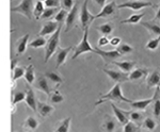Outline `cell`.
Listing matches in <instances>:
<instances>
[{
  "instance_id": "cell-1",
  "label": "cell",
  "mask_w": 160,
  "mask_h": 132,
  "mask_svg": "<svg viewBox=\"0 0 160 132\" xmlns=\"http://www.w3.org/2000/svg\"><path fill=\"white\" fill-rule=\"evenodd\" d=\"M107 101H118V102L122 101V102L130 103L131 100L126 98L123 95L122 89H121V83H115L114 86H113L107 94L100 96L99 100H97V101L95 102V105H102V103L107 102Z\"/></svg>"
},
{
  "instance_id": "cell-2",
  "label": "cell",
  "mask_w": 160,
  "mask_h": 132,
  "mask_svg": "<svg viewBox=\"0 0 160 132\" xmlns=\"http://www.w3.org/2000/svg\"><path fill=\"white\" fill-rule=\"evenodd\" d=\"M61 27H62V25L60 24L58 27V29L56 30V32L51 34L49 40H48L47 43H46V45H45V59H44V62H45V63H47V62L50 60L51 56L56 53L57 49L59 48V45H60Z\"/></svg>"
},
{
  "instance_id": "cell-3",
  "label": "cell",
  "mask_w": 160,
  "mask_h": 132,
  "mask_svg": "<svg viewBox=\"0 0 160 132\" xmlns=\"http://www.w3.org/2000/svg\"><path fill=\"white\" fill-rule=\"evenodd\" d=\"M88 52H95V49L92 47L91 44L89 42V27H87L86 29L83 30V36H82V40L80 41V43L77 45V47L75 48V52L72 56V59L75 60L78 56H80L83 53H88Z\"/></svg>"
},
{
  "instance_id": "cell-4",
  "label": "cell",
  "mask_w": 160,
  "mask_h": 132,
  "mask_svg": "<svg viewBox=\"0 0 160 132\" xmlns=\"http://www.w3.org/2000/svg\"><path fill=\"white\" fill-rule=\"evenodd\" d=\"M118 7L115 3V1L109 2V3H106L104 7H102V11L98 14L94 15L95 19L97 18H105V19H113V18H117L118 16Z\"/></svg>"
},
{
  "instance_id": "cell-5",
  "label": "cell",
  "mask_w": 160,
  "mask_h": 132,
  "mask_svg": "<svg viewBox=\"0 0 160 132\" xmlns=\"http://www.w3.org/2000/svg\"><path fill=\"white\" fill-rule=\"evenodd\" d=\"M33 7H34V0H22L18 6L12 7L11 11L19 13L31 20L33 18Z\"/></svg>"
},
{
  "instance_id": "cell-6",
  "label": "cell",
  "mask_w": 160,
  "mask_h": 132,
  "mask_svg": "<svg viewBox=\"0 0 160 132\" xmlns=\"http://www.w3.org/2000/svg\"><path fill=\"white\" fill-rule=\"evenodd\" d=\"M79 4L76 2L74 7L69 10V12H68V16L65 19V32H68L77 26V22L79 20Z\"/></svg>"
},
{
  "instance_id": "cell-7",
  "label": "cell",
  "mask_w": 160,
  "mask_h": 132,
  "mask_svg": "<svg viewBox=\"0 0 160 132\" xmlns=\"http://www.w3.org/2000/svg\"><path fill=\"white\" fill-rule=\"evenodd\" d=\"M93 20H95V17L94 15H92L89 12V9H88V0H86L82 3L79 11V22L80 25H81L82 30H84L87 27H90V25L92 24Z\"/></svg>"
},
{
  "instance_id": "cell-8",
  "label": "cell",
  "mask_w": 160,
  "mask_h": 132,
  "mask_svg": "<svg viewBox=\"0 0 160 132\" xmlns=\"http://www.w3.org/2000/svg\"><path fill=\"white\" fill-rule=\"evenodd\" d=\"M118 9H130L135 12H138L140 10L144 9V7H153L152 2L148 1H141V0H129V1H126L124 3L118 4Z\"/></svg>"
},
{
  "instance_id": "cell-9",
  "label": "cell",
  "mask_w": 160,
  "mask_h": 132,
  "mask_svg": "<svg viewBox=\"0 0 160 132\" xmlns=\"http://www.w3.org/2000/svg\"><path fill=\"white\" fill-rule=\"evenodd\" d=\"M102 71H105V74H107L109 76V78L114 81L115 83H125V82L129 81L128 79V74L122 71H113V69H108V68H104Z\"/></svg>"
},
{
  "instance_id": "cell-10",
  "label": "cell",
  "mask_w": 160,
  "mask_h": 132,
  "mask_svg": "<svg viewBox=\"0 0 160 132\" xmlns=\"http://www.w3.org/2000/svg\"><path fill=\"white\" fill-rule=\"evenodd\" d=\"M95 49V52L96 54H98V56H100L102 58V60H104L105 64H110L112 63L113 61L118 60V59H120L121 54L120 52H118V50H111V51H105V50H102L100 48H94Z\"/></svg>"
},
{
  "instance_id": "cell-11",
  "label": "cell",
  "mask_w": 160,
  "mask_h": 132,
  "mask_svg": "<svg viewBox=\"0 0 160 132\" xmlns=\"http://www.w3.org/2000/svg\"><path fill=\"white\" fill-rule=\"evenodd\" d=\"M148 75V69L144 67H137L133 68L130 72H128V79L131 82H139L145 79Z\"/></svg>"
},
{
  "instance_id": "cell-12",
  "label": "cell",
  "mask_w": 160,
  "mask_h": 132,
  "mask_svg": "<svg viewBox=\"0 0 160 132\" xmlns=\"http://www.w3.org/2000/svg\"><path fill=\"white\" fill-rule=\"evenodd\" d=\"M74 49L73 46H69L68 48H61L59 46V48L57 49V59H56V67L59 68L60 66H62L63 64H65L66 62V59H68L69 52Z\"/></svg>"
},
{
  "instance_id": "cell-13",
  "label": "cell",
  "mask_w": 160,
  "mask_h": 132,
  "mask_svg": "<svg viewBox=\"0 0 160 132\" xmlns=\"http://www.w3.org/2000/svg\"><path fill=\"white\" fill-rule=\"evenodd\" d=\"M141 25L149 32L152 36H159L160 35V22L158 20H148V22H141Z\"/></svg>"
},
{
  "instance_id": "cell-14",
  "label": "cell",
  "mask_w": 160,
  "mask_h": 132,
  "mask_svg": "<svg viewBox=\"0 0 160 132\" xmlns=\"http://www.w3.org/2000/svg\"><path fill=\"white\" fill-rule=\"evenodd\" d=\"M34 87L47 95H49L51 93V89L49 84H48V79L45 77V75L44 76L41 75V76L38 77V79L34 81Z\"/></svg>"
},
{
  "instance_id": "cell-15",
  "label": "cell",
  "mask_w": 160,
  "mask_h": 132,
  "mask_svg": "<svg viewBox=\"0 0 160 132\" xmlns=\"http://www.w3.org/2000/svg\"><path fill=\"white\" fill-rule=\"evenodd\" d=\"M62 25V24H61ZM58 27H59V24L57 22H46L45 24L43 25V27H42V30L40 31V33H38V35L40 36H47V35H51L52 33H55L56 32V30L58 29Z\"/></svg>"
},
{
  "instance_id": "cell-16",
  "label": "cell",
  "mask_w": 160,
  "mask_h": 132,
  "mask_svg": "<svg viewBox=\"0 0 160 132\" xmlns=\"http://www.w3.org/2000/svg\"><path fill=\"white\" fill-rule=\"evenodd\" d=\"M160 84V71L158 69H155L146 77V86L148 89H153V87L159 86Z\"/></svg>"
},
{
  "instance_id": "cell-17",
  "label": "cell",
  "mask_w": 160,
  "mask_h": 132,
  "mask_svg": "<svg viewBox=\"0 0 160 132\" xmlns=\"http://www.w3.org/2000/svg\"><path fill=\"white\" fill-rule=\"evenodd\" d=\"M111 108H112L115 118H117V120L118 121V123H120V125H124V124H126L128 120H129V118H128V112H127V111H124V110H121V109H118L117 105H114V103H111Z\"/></svg>"
},
{
  "instance_id": "cell-18",
  "label": "cell",
  "mask_w": 160,
  "mask_h": 132,
  "mask_svg": "<svg viewBox=\"0 0 160 132\" xmlns=\"http://www.w3.org/2000/svg\"><path fill=\"white\" fill-rule=\"evenodd\" d=\"M55 111V108L52 105H48L46 102H42V101H38L37 105V112H38V114L42 116L43 118L48 117L51 113Z\"/></svg>"
},
{
  "instance_id": "cell-19",
  "label": "cell",
  "mask_w": 160,
  "mask_h": 132,
  "mask_svg": "<svg viewBox=\"0 0 160 132\" xmlns=\"http://www.w3.org/2000/svg\"><path fill=\"white\" fill-rule=\"evenodd\" d=\"M29 37H30V35L27 33V34L22 36V37L16 42V54L17 56H22V54H24L26 52L28 45H29V44H28V42H29Z\"/></svg>"
},
{
  "instance_id": "cell-20",
  "label": "cell",
  "mask_w": 160,
  "mask_h": 132,
  "mask_svg": "<svg viewBox=\"0 0 160 132\" xmlns=\"http://www.w3.org/2000/svg\"><path fill=\"white\" fill-rule=\"evenodd\" d=\"M111 64H114L115 66H118L121 71L126 72V74L130 72L136 67V62L135 61H118V60H115V61H113Z\"/></svg>"
},
{
  "instance_id": "cell-21",
  "label": "cell",
  "mask_w": 160,
  "mask_h": 132,
  "mask_svg": "<svg viewBox=\"0 0 160 132\" xmlns=\"http://www.w3.org/2000/svg\"><path fill=\"white\" fill-rule=\"evenodd\" d=\"M25 101H26V103H27V105L31 109V110H33L34 112H37V105H38V101H37V99H35L34 90L31 89L30 86L28 87L27 92H26Z\"/></svg>"
},
{
  "instance_id": "cell-22",
  "label": "cell",
  "mask_w": 160,
  "mask_h": 132,
  "mask_svg": "<svg viewBox=\"0 0 160 132\" xmlns=\"http://www.w3.org/2000/svg\"><path fill=\"white\" fill-rule=\"evenodd\" d=\"M153 113L156 118L160 117V89L159 86H156L155 93L153 95Z\"/></svg>"
},
{
  "instance_id": "cell-23",
  "label": "cell",
  "mask_w": 160,
  "mask_h": 132,
  "mask_svg": "<svg viewBox=\"0 0 160 132\" xmlns=\"http://www.w3.org/2000/svg\"><path fill=\"white\" fill-rule=\"evenodd\" d=\"M152 101H153V97L152 98H146V99H141V100H136V101H131L130 105L133 110H140L143 111L145 110L148 105H152Z\"/></svg>"
},
{
  "instance_id": "cell-24",
  "label": "cell",
  "mask_w": 160,
  "mask_h": 132,
  "mask_svg": "<svg viewBox=\"0 0 160 132\" xmlns=\"http://www.w3.org/2000/svg\"><path fill=\"white\" fill-rule=\"evenodd\" d=\"M118 125H117V120L113 117H111L109 115H106L105 120L102 125V129L104 131H114L117 130Z\"/></svg>"
},
{
  "instance_id": "cell-25",
  "label": "cell",
  "mask_w": 160,
  "mask_h": 132,
  "mask_svg": "<svg viewBox=\"0 0 160 132\" xmlns=\"http://www.w3.org/2000/svg\"><path fill=\"white\" fill-rule=\"evenodd\" d=\"M12 107H16V105H18L19 102L22 101H25V98H26V92L25 90H13L12 93Z\"/></svg>"
},
{
  "instance_id": "cell-26",
  "label": "cell",
  "mask_w": 160,
  "mask_h": 132,
  "mask_svg": "<svg viewBox=\"0 0 160 132\" xmlns=\"http://www.w3.org/2000/svg\"><path fill=\"white\" fill-rule=\"evenodd\" d=\"M157 125H158L157 120L155 118L151 117V116H148V117L144 118L143 121H142V129H144L146 131H153L157 128Z\"/></svg>"
},
{
  "instance_id": "cell-27",
  "label": "cell",
  "mask_w": 160,
  "mask_h": 132,
  "mask_svg": "<svg viewBox=\"0 0 160 132\" xmlns=\"http://www.w3.org/2000/svg\"><path fill=\"white\" fill-rule=\"evenodd\" d=\"M145 16V13H136V14H132L130 17H128L127 19L125 20H122L121 24L122 25H125V24H128V25H137L139 22H141L142 18Z\"/></svg>"
},
{
  "instance_id": "cell-28",
  "label": "cell",
  "mask_w": 160,
  "mask_h": 132,
  "mask_svg": "<svg viewBox=\"0 0 160 132\" xmlns=\"http://www.w3.org/2000/svg\"><path fill=\"white\" fill-rule=\"evenodd\" d=\"M97 29H98V32L102 35L109 36L113 32V30H114V25H113V22H106V24L98 26Z\"/></svg>"
},
{
  "instance_id": "cell-29",
  "label": "cell",
  "mask_w": 160,
  "mask_h": 132,
  "mask_svg": "<svg viewBox=\"0 0 160 132\" xmlns=\"http://www.w3.org/2000/svg\"><path fill=\"white\" fill-rule=\"evenodd\" d=\"M45 77L49 80V81L52 82V83H55L57 87H58L60 84L63 83V78L55 71H47L45 74Z\"/></svg>"
},
{
  "instance_id": "cell-30",
  "label": "cell",
  "mask_w": 160,
  "mask_h": 132,
  "mask_svg": "<svg viewBox=\"0 0 160 132\" xmlns=\"http://www.w3.org/2000/svg\"><path fill=\"white\" fill-rule=\"evenodd\" d=\"M128 118H129V120H132L136 124H142L145 117H144L143 113L140 112V110H135L128 112Z\"/></svg>"
},
{
  "instance_id": "cell-31",
  "label": "cell",
  "mask_w": 160,
  "mask_h": 132,
  "mask_svg": "<svg viewBox=\"0 0 160 132\" xmlns=\"http://www.w3.org/2000/svg\"><path fill=\"white\" fill-rule=\"evenodd\" d=\"M38 125H40V123H38V120H37L35 117H33V116H29V117H27V120H25L24 123V128H26L27 130H37Z\"/></svg>"
},
{
  "instance_id": "cell-32",
  "label": "cell",
  "mask_w": 160,
  "mask_h": 132,
  "mask_svg": "<svg viewBox=\"0 0 160 132\" xmlns=\"http://www.w3.org/2000/svg\"><path fill=\"white\" fill-rule=\"evenodd\" d=\"M25 80L28 84H33L35 81V74H34V67L33 65H29L25 69Z\"/></svg>"
},
{
  "instance_id": "cell-33",
  "label": "cell",
  "mask_w": 160,
  "mask_h": 132,
  "mask_svg": "<svg viewBox=\"0 0 160 132\" xmlns=\"http://www.w3.org/2000/svg\"><path fill=\"white\" fill-rule=\"evenodd\" d=\"M48 96H49V102L51 105H58V103L64 101V96L57 90H53L52 93H50Z\"/></svg>"
},
{
  "instance_id": "cell-34",
  "label": "cell",
  "mask_w": 160,
  "mask_h": 132,
  "mask_svg": "<svg viewBox=\"0 0 160 132\" xmlns=\"http://www.w3.org/2000/svg\"><path fill=\"white\" fill-rule=\"evenodd\" d=\"M46 43H47L46 38L44 37V36H40V35H38L37 38H34L32 42L29 43V46H30L31 48H33V49H38V48L44 47V46L46 45Z\"/></svg>"
},
{
  "instance_id": "cell-35",
  "label": "cell",
  "mask_w": 160,
  "mask_h": 132,
  "mask_svg": "<svg viewBox=\"0 0 160 132\" xmlns=\"http://www.w3.org/2000/svg\"><path fill=\"white\" fill-rule=\"evenodd\" d=\"M71 121H72V117L64 118V120L61 121L60 125H59L56 128V131H58V132H66V131H69V129H71Z\"/></svg>"
},
{
  "instance_id": "cell-36",
  "label": "cell",
  "mask_w": 160,
  "mask_h": 132,
  "mask_svg": "<svg viewBox=\"0 0 160 132\" xmlns=\"http://www.w3.org/2000/svg\"><path fill=\"white\" fill-rule=\"evenodd\" d=\"M59 10H60V7H46V9L44 10L41 18H42V19H50V18L55 17V15L57 14V12H58Z\"/></svg>"
},
{
  "instance_id": "cell-37",
  "label": "cell",
  "mask_w": 160,
  "mask_h": 132,
  "mask_svg": "<svg viewBox=\"0 0 160 132\" xmlns=\"http://www.w3.org/2000/svg\"><path fill=\"white\" fill-rule=\"evenodd\" d=\"M44 6H45V4H44L42 1H40V0L35 2V6L33 7V15H34V17L37 18V19H40L41 16H42L44 10H45V7Z\"/></svg>"
},
{
  "instance_id": "cell-38",
  "label": "cell",
  "mask_w": 160,
  "mask_h": 132,
  "mask_svg": "<svg viewBox=\"0 0 160 132\" xmlns=\"http://www.w3.org/2000/svg\"><path fill=\"white\" fill-rule=\"evenodd\" d=\"M117 50L120 52L121 56H126V54H129L131 52H133V47L126 43H121L120 45L118 46Z\"/></svg>"
},
{
  "instance_id": "cell-39",
  "label": "cell",
  "mask_w": 160,
  "mask_h": 132,
  "mask_svg": "<svg viewBox=\"0 0 160 132\" xmlns=\"http://www.w3.org/2000/svg\"><path fill=\"white\" fill-rule=\"evenodd\" d=\"M159 45H160V35L156 36V37L151 38V40H149L148 42L146 43L145 48L148 49V50L154 51V50H157V49H158Z\"/></svg>"
},
{
  "instance_id": "cell-40",
  "label": "cell",
  "mask_w": 160,
  "mask_h": 132,
  "mask_svg": "<svg viewBox=\"0 0 160 132\" xmlns=\"http://www.w3.org/2000/svg\"><path fill=\"white\" fill-rule=\"evenodd\" d=\"M140 130V126L138 124L133 123L132 120H128L126 124L123 125V131L125 132H135Z\"/></svg>"
},
{
  "instance_id": "cell-41",
  "label": "cell",
  "mask_w": 160,
  "mask_h": 132,
  "mask_svg": "<svg viewBox=\"0 0 160 132\" xmlns=\"http://www.w3.org/2000/svg\"><path fill=\"white\" fill-rule=\"evenodd\" d=\"M25 69L24 67H20V66H16L14 69L12 71V81L15 82L16 80L20 79L22 77H24L25 75Z\"/></svg>"
},
{
  "instance_id": "cell-42",
  "label": "cell",
  "mask_w": 160,
  "mask_h": 132,
  "mask_svg": "<svg viewBox=\"0 0 160 132\" xmlns=\"http://www.w3.org/2000/svg\"><path fill=\"white\" fill-rule=\"evenodd\" d=\"M66 16H68V11L64 9H60L55 15V22H57L58 24H63V22H65Z\"/></svg>"
},
{
  "instance_id": "cell-43",
  "label": "cell",
  "mask_w": 160,
  "mask_h": 132,
  "mask_svg": "<svg viewBox=\"0 0 160 132\" xmlns=\"http://www.w3.org/2000/svg\"><path fill=\"white\" fill-rule=\"evenodd\" d=\"M76 3L75 0H61V4H62V7L64 10H71L72 7H74V4Z\"/></svg>"
},
{
  "instance_id": "cell-44",
  "label": "cell",
  "mask_w": 160,
  "mask_h": 132,
  "mask_svg": "<svg viewBox=\"0 0 160 132\" xmlns=\"http://www.w3.org/2000/svg\"><path fill=\"white\" fill-rule=\"evenodd\" d=\"M44 4L47 7H60L61 0H46Z\"/></svg>"
},
{
  "instance_id": "cell-45",
  "label": "cell",
  "mask_w": 160,
  "mask_h": 132,
  "mask_svg": "<svg viewBox=\"0 0 160 132\" xmlns=\"http://www.w3.org/2000/svg\"><path fill=\"white\" fill-rule=\"evenodd\" d=\"M121 43H122V40H121V37H118V36H113V37L109 38V44L113 47H118Z\"/></svg>"
},
{
  "instance_id": "cell-46",
  "label": "cell",
  "mask_w": 160,
  "mask_h": 132,
  "mask_svg": "<svg viewBox=\"0 0 160 132\" xmlns=\"http://www.w3.org/2000/svg\"><path fill=\"white\" fill-rule=\"evenodd\" d=\"M97 44H98V47H104V46L109 44V37H108V36H105V35H102V37H99Z\"/></svg>"
},
{
  "instance_id": "cell-47",
  "label": "cell",
  "mask_w": 160,
  "mask_h": 132,
  "mask_svg": "<svg viewBox=\"0 0 160 132\" xmlns=\"http://www.w3.org/2000/svg\"><path fill=\"white\" fill-rule=\"evenodd\" d=\"M154 19H155V20H158V22H160V6L156 9V14H155Z\"/></svg>"
},
{
  "instance_id": "cell-48",
  "label": "cell",
  "mask_w": 160,
  "mask_h": 132,
  "mask_svg": "<svg viewBox=\"0 0 160 132\" xmlns=\"http://www.w3.org/2000/svg\"><path fill=\"white\" fill-rule=\"evenodd\" d=\"M94 1L96 2L97 6H99L100 7H102L106 3H107V0H94Z\"/></svg>"
},
{
  "instance_id": "cell-49",
  "label": "cell",
  "mask_w": 160,
  "mask_h": 132,
  "mask_svg": "<svg viewBox=\"0 0 160 132\" xmlns=\"http://www.w3.org/2000/svg\"><path fill=\"white\" fill-rule=\"evenodd\" d=\"M16 63H17V59H14V60H12V71L16 67Z\"/></svg>"
},
{
  "instance_id": "cell-50",
  "label": "cell",
  "mask_w": 160,
  "mask_h": 132,
  "mask_svg": "<svg viewBox=\"0 0 160 132\" xmlns=\"http://www.w3.org/2000/svg\"><path fill=\"white\" fill-rule=\"evenodd\" d=\"M40 1H42V2H45V1H46V0H40Z\"/></svg>"
},
{
  "instance_id": "cell-51",
  "label": "cell",
  "mask_w": 160,
  "mask_h": 132,
  "mask_svg": "<svg viewBox=\"0 0 160 132\" xmlns=\"http://www.w3.org/2000/svg\"><path fill=\"white\" fill-rule=\"evenodd\" d=\"M159 89H160V84H159Z\"/></svg>"
}]
</instances>
